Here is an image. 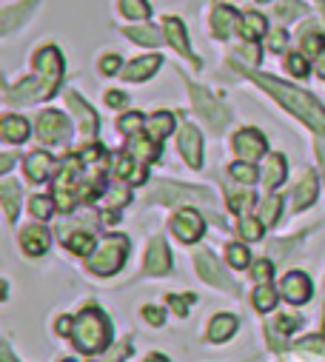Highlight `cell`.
<instances>
[{
    "mask_svg": "<svg viewBox=\"0 0 325 362\" xmlns=\"http://www.w3.org/2000/svg\"><path fill=\"white\" fill-rule=\"evenodd\" d=\"M285 43H288V35H285L283 29H277V32L268 35V49H271V52H283Z\"/></svg>",
    "mask_w": 325,
    "mask_h": 362,
    "instance_id": "bcb514c9",
    "label": "cell"
},
{
    "mask_svg": "<svg viewBox=\"0 0 325 362\" xmlns=\"http://www.w3.org/2000/svg\"><path fill=\"white\" fill-rule=\"evenodd\" d=\"M140 126H143V115H140V112L123 115V117H120V123H117V129H120L123 134H137V132H140Z\"/></svg>",
    "mask_w": 325,
    "mask_h": 362,
    "instance_id": "74e56055",
    "label": "cell"
},
{
    "mask_svg": "<svg viewBox=\"0 0 325 362\" xmlns=\"http://www.w3.org/2000/svg\"><path fill=\"white\" fill-rule=\"evenodd\" d=\"M100 71H103V74H114V71H120V57H117V54L103 57V60H100Z\"/></svg>",
    "mask_w": 325,
    "mask_h": 362,
    "instance_id": "681fc988",
    "label": "cell"
},
{
    "mask_svg": "<svg viewBox=\"0 0 325 362\" xmlns=\"http://www.w3.org/2000/svg\"><path fill=\"white\" fill-rule=\"evenodd\" d=\"M37 6V0H26V6L20 4V6H12V9H6L4 12V18H0V21H4V35H9L18 23H23L29 15H32V9Z\"/></svg>",
    "mask_w": 325,
    "mask_h": 362,
    "instance_id": "4316f807",
    "label": "cell"
},
{
    "mask_svg": "<svg viewBox=\"0 0 325 362\" xmlns=\"http://www.w3.org/2000/svg\"><path fill=\"white\" fill-rule=\"evenodd\" d=\"M162 29H166V37L172 40V46L183 54V57H189L194 66H200V60L191 54V49H189V37H186V29H183V23L177 21V18H166L162 21Z\"/></svg>",
    "mask_w": 325,
    "mask_h": 362,
    "instance_id": "2e32d148",
    "label": "cell"
},
{
    "mask_svg": "<svg viewBox=\"0 0 325 362\" xmlns=\"http://www.w3.org/2000/svg\"><path fill=\"white\" fill-rule=\"evenodd\" d=\"M126 248H129V240H126L123 234L106 237V240L98 245V251L92 254V259H89V271H95L98 277H109V274H114V271L123 265V259H126Z\"/></svg>",
    "mask_w": 325,
    "mask_h": 362,
    "instance_id": "277c9868",
    "label": "cell"
},
{
    "mask_svg": "<svg viewBox=\"0 0 325 362\" xmlns=\"http://www.w3.org/2000/svg\"><path fill=\"white\" fill-rule=\"evenodd\" d=\"M160 146H162V143H157V140H151V137H143V134H134V137L129 140V151H131L137 160H143V163H154V160L160 157Z\"/></svg>",
    "mask_w": 325,
    "mask_h": 362,
    "instance_id": "d6986e66",
    "label": "cell"
},
{
    "mask_svg": "<svg viewBox=\"0 0 325 362\" xmlns=\"http://www.w3.org/2000/svg\"><path fill=\"white\" fill-rule=\"evenodd\" d=\"M300 348H305V351H317V354L325 356V337H305V339L300 342Z\"/></svg>",
    "mask_w": 325,
    "mask_h": 362,
    "instance_id": "7dc6e473",
    "label": "cell"
},
{
    "mask_svg": "<svg viewBox=\"0 0 325 362\" xmlns=\"http://www.w3.org/2000/svg\"><path fill=\"white\" fill-rule=\"evenodd\" d=\"M234 57H242L246 63H252V66H257L260 63V52H257V46H242V49H237V54Z\"/></svg>",
    "mask_w": 325,
    "mask_h": 362,
    "instance_id": "c3c4849f",
    "label": "cell"
},
{
    "mask_svg": "<svg viewBox=\"0 0 325 362\" xmlns=\"http://www.w3.org/2000/svg\"><path fill=\"white\" fill-rule=\"evenodd\" d=\"M274 325H277V331L291 334V331H297V328L302 325V320H300V317H288V314H285V317H277V320H274Z\"/></svg>",
    "mask_w": 325,
    "mask_h": 362,
    "instance_id": "f6af8a7d",
    "label": "cell"
},
{
    "mask_svg": "<svg viewBox=\"0 0 325 362\" xmlns=\"http://www.w3.org/2000/svg\"><path fill=\"white\" fill-rule=\"evenodd\" d=\"M283 180H285V157L283 154H271L266 160V168H263V183L268 189H277Z\"/></svg>",
    "mask_w": 325,
    "mask_h": 362,
    "instance_id": "cb8c5ba5",
    "label": "cell"
},
{
    "mask_svg": "<svg viewBox=\"0 0 325 362\" xmlns=\"http://www.w3.org/2000/svg\"><path fill=\"white\" fill-rule=\"evenodd\" d=\"M123 100H126V98H123L120 92H109V95H106V103H109V106H123Z\"/></svg>",
    "mask_w": 325,
    "mask_h": 362,
    "instance_id": "db71d44e",
    "label": "cell"
},
{
    "mask_svg": "<svg viewBox=\"0 0 325 362\" xmlns=\"http://www.w3.org/2000/svg\"><path fill=\"white\" fill-rule=\"evenodd\" d=\"M257 4H271V0H257Z\"/></svg>",
    "mask_w": 325,
    "mask_h": 362,
    "instance_id": "6125c7cd",
    "label": "cell"
},
{
    "mask_svg": "<svg viewBox=\"0 0 325 362\" xmlns=\"http://www.w3.org/2000/svg\"><path fill=\"white\" fill-rule=\"evenodd\" d=\"M66 245H69V251H74V254H89L95 243H92V234H83V231H77V234L66 237Z\"/></svg>",
    "mask_w": 325,
    "mask_h": 362,
    "instance_id": "e575fe53",
    "label": "cell"
},
{
    "mask_svg": "<svg viewBox=\"0 0 325 362\" xmlns=\"http://www.w3.org/2000/svg\"><path fill=\"white\" fill-rule=\"evenodd\" d=\"M277 305V291L268 283H260V288L254 291V308L257 311H271Z\"/></svg>",
    "mask_w": 325,
    "mask_h": 362,
    "instance_id": "f546056e",
    "label": "cell"
},
{
    "mask_svg": "<svg viewBox=\"0 0 325 362\" xmlns=\"http://www.w3.org/2000/svg\"><path fill=\"white\" fill-rule=\"evenodd\" d=\"M314 200H317V177L308 171L302 177V183L297 186V192H294V206L297 209H308Z\"/></svg>",
    "mask_w": 325,
    "mask_h": 362,
    "instance_id": "484cf974",
    "label": "cell"
},
{
    "mask_svg": "<svg viewBox=\"0 0 325 362\" xmlns=\"http://www.w3.org/2000/svg\"><path fill=\"white\" fill-rule=\"evenodd\" d=\"M69 134V120L60 115V112H43L37 117V137L49 146H57L63 143Z\"/></svg>",
    "mask_w": 325,
    "mask_h": 362,
    "instance_id": "9c48e42d",
    "label": "cell"
},
{
    "mask_svg": "<svg viewBox=\"0 0 325 362\" xmlns=\"http://www.w3.org/2000/svg\"><path fill=\"white\" fill-rule=\"evenodd\" d=\"M29 211H32L37 220H46V217H52V211H54V203H52L49 197H32V206H29Z\"/></svg>",
    "mask_w": 325,
    "mask_h": 362,
    "instance_id": "f35d334b",
    "label": "cell"
},
{
    "mask_svg": "<svg viewBox=\"0 0 325 362\" xmlns=\"http://www.w3.org/2000/svg\"><path fill=\"white\" fill-rule=\"evenodd\" d=\"M225 254H228V262H231L234 268H246V265H249V251H246V245L234 243V245L225 248Z\"/></svg>",
    "mask_w": 325,
    "mask_h": 362,
    "instance_id": "d590c367",
    "label": "cell"
},
{
    "mask_svg": "<svg viewBox=\"0 0 325 362\" xmlns=\"http://www.w3.org/2000/svg\"><path fill=\"white\" fill-rule=\"evenodd\" d=\"M0 203H4L9 220L18 217V206H20V189H18V183H4V186H0Z\"/></svg>",
    "mask_w": 325,
    "mask_h": 362,
    "instance_id": "83f0119b",
    "label": "cell"
},
{
    "mask_svg": "<svg viewBox=\"0 0 325 362\" xmlns=\"http://www.w3.org/2000/svg\"><path fill=\"white\" fill-rule=\"evenodd\" d=\"M66 103H69V109L77 115V123H80V134H83L86 140H92L95 134H98V115H95V109L80 98V95H74V92H69L66 95Z\"/></svg>",
    "mask_w": 325,
    "mask_h": 362,
    "instance_id": "7c38bea8",
    "label": "cell"
},
{
    "mask_svg": "<svg viewBox=\"0 0 325 362\" xmlns=\"http://www.w3.org/2000/svg\"><path fill=\"white\" fill-rule=\"evenodd\" d=\"M160 63H162V57H157V54H148V57H140V60H131L120 74H123V80H129V83H140V80H148L157 69H160Z\"/></svg>",
    "mask_w": 325,
    "mask_h": 362,
    "instance_id": "9a60e30c",
    "label": "cell"
},
{
    "mask_svg": "<svg viewBox=\"0 0 325 362\" xmlns=\"http://www.w3.org/2000/svg\"><path fill=\"white\" fill-rule=\"evenodd\" d=\"M129 203V189H117V192H112V206H126Z\"/></svg>",
    "mask_w": 325,
    "mask_h": 362,
    "instance_id": "816d5d0a",
    "label": "cell"
},
{
    "mask_svg": "<svg viewBox=\"0 0 325 362\" xmlns=\"http://www.w3.org/2000/svg\"><path fill=\"white\" fill-rule=\"evenodd\" d=\"M237 21H240V18H237V12H234L231 6H217L214 15H211V29H214L217 37H228V35L234 32V23H237Z\"/></svg>",
    "mask_w": 325,
    "mask_h": 362,
    "instance_id": "44dd1931",
    "label": "cell"
},
{
    "mask_svg": "<svg viewBox=\"0 0 325 362\" xmlns=\"http://www.w3.org/2000/svg\"><path fill=\"white\" fill-rule=\"evenodd\" d=\"M280 197H266L263 200V206H260V220H263V226H274L277 223V217H280Z\"/></svg>",
    "mask_w": 325,
    "mask_h": 362,
    "instance_id": "d6a6232c",
    "label": "cell"
},
{
    "mask_svg": "<svg viewBox=\"0 0 325 362\" xmlns=\"http://www.w3.org/2000/svg\"><path fill=\"white\" fill-rule=\"evenodd\" d=\"M123 354H126V351H120V354H117V356H109V359H106V362H120V356H123Z\"/></svg>",
    "mask_w": 325,
    "mask_h": 362,
    "instance_id": "94428289",
    "label": "cell"
},
{
    "mask_svg": "<svg viewBox=\"0 0 325 362\" xmlns=\"http://www.w3.org/2000/svg\"><path fill=\"white\" fill-rule=\"evenodd\" d=\"M63 362H74V359H63Z\"/></svg>",
    "mask_w": 325,
    "mask_h": 362,
    "instance_id": "be15d7a7",
    "label": "cell"
},
{
    "mask_svg": "<svg viewBox=\"0 0 325 362\" xmlns=\"http://www.w3.org/2000/svg\"><path fill=\"white\" fill-rule=\"evenodd\" d=\"M177 148H180L183 160H186L191 168H200V165H203V137H200V132H197L191 123H183L180 137H177Z\"/></svg>",
    "mask_w": 325,
    "mask_h": 362,
    "instance_id": "30bf717a",
    "label": "cell"
},
{
    "mask_svg": "<svg viewBox=\"0 0 325 362\" xmlns=\"http://www.w3.org/2000/svg\"><path fill=\"white\" fill-rule=\"evenodd\" d=\"M302 46H305L308 54L319 57V54L325 52V37H322V35H305V37H302Z\"/></svg>",
    "mask_w": 325,
    "mask_h": 362,
    "instance_id": "b9f144b4",
    "label": "cell"
},
{
    "mask_svg": "<svg viewBox=\"0 0 325 362\" xmlns=\"http://www.w3.org/2000/svg\"><path fill=\"white\" fill-rule=\"evenodd\" d=\"M109 339H112V325L103 317V311L86 308L83 314L74 320L71 342H74L77 351H83V354H100V351L109 348Z\"/></svg>",
    "mask_w": 325,
    "mask_h": 362,
    "instance_id": "3957f363",
    "label": "cell"
},
{
    "mask_svg": "<svg viewBox=\"0 0 325 362\" xmlns=\"http://www.w3.org/2000/svg\"><path fill=\"white\" fill-rule=\"evenodd\" d=\"M228 174L237 180V183H254L257 180V168H254V163H234L231 168H228Z\"/></svg>",
    "mask_w": 325,
    "mask_h": 362,
    "instance_id": "1f68e13d",
    "label": "cell"
},
{
    "mask_svg": "<svg viewBox=\"0 0 325 362\" xmlns=\"http://www.w3.org/2000/svg\"><path fill=\"white\" fill-rule=\"evenodd\" d=\"M146 362H169V359H166V356H160V354H148Z\"/></svg>",
    "mask_w": 325,
    "mask_h": 362,
    "instance_id": "680465c9",
    "label": "cell"
},
{
    "mask_svg": "<svg viewBox=\"0 0 325 362\" xmlns=\"http://www.w3.org/2000/svg\"><path fill=\"white\" fill-rule=\"evenodd\" d=\"M0 160H4V163H0V171H4V174H6V171L15 165V157H9V154H6V157H0Z\"/></svg>",
    "mask_w": 325,
    "mask_h": 362,
    "instance_id": "9f6ffc18",
    "label": "cell"
},
{
    "mask_svg": "<svg viewBox=\"0 0 325 362\" xmlns=\"http://www.w3.org/2000/svg\"><path fill=\"white\" fill-rule=\"evenodd\" d=\"M20 248H23L29 257H40V254H46V248H49V231L40 228V226H29V228H23V234H20Z\"/></svg>",
    "mask_w": 325,
    "mask_h": 362,
    "instance_id": "e0dca14e",
    "label": "cell"
},
{
    "mask_svg": "<svg viewBox=\"0 0 325 362\" xmlns=\"http://www.w3.org/2000/svg\"><path fill=\"white\" fill-rule=\"evenodd\" d=\"M126 37L143 43V46H157L160 43V32L151 26H137V29H126Z\"/></svg>",
    "mask_w": 325,
    "mask_h": 362,
    "instance_id": "4dcf8cb0",
    "label": "cell"
},
{
    "mask_svg": "<svg viewBox=\"0 0 325 362\" xmlns=\"http://www.w3.org/2000/svg\"><path fill=\"white\" fill-rule=\"evenodd\" d=\"M169 268H172L169 245L157 237V240H151V245H148L146 268H143V271H146V274H151V277H162V274H169Z\"/></svg>",
    "mask_w": 325,
    "mask_h": 362,
    "instance_id": "4fadbf2b",
    "label": "cell"
},
{
    "mask_svg": "<svg viewBox=\"0 0 325 362\" xmlns=\"http://www.w3.org/2000/svg\"><path fill=\"white\" fill-rule=\"evenodd\" d=\"M317 151H319V163H322V174H325V146L317 143Z\"/></svg>",
    "mask_w": 325,
    "mask_h": 362,
    "instance_id": "91938a15",
    "label": "cell"
},
{
    "mask_svg": "<svg viewBox=\"0 0 325 362\" xmlns=\"http://www.w3.org/2000/svg\"><path fill=\"white\" fill-rule=\"evenodd\" d=\"M249 74L266 88L271 98H277L291 115H297L311 132H317V134L325 140V109H322L308 92H302V88H294V86H288V83H283V80L266 77V74H254V71H249Z\"/></svg>",
    "mask_w": 325,
    "mask_h": 362,
    "instance_id": "7a4b0ae2",
    "label": "cell"
},
{
    "mask_svg": "<svg viewBox=\"0 0 325 362\" xmlns=\"http://www.w3.org/2000/svg\"><path fill=\"white\" fill-rule=\"evenodd\" d=\"M194 262H197V271H200V277H203L206 283H211V286H217V288H223V291L237 294V286L223 274V268L217 265V259H214L208 251H200V254L194 257Z\"/></svg>",
    "mask_w": 325,
    "mask_h": 362,
    "instance_id": "8fae6325",
    "label": "cell"
},
{
    "mask_svg": "<svg viewBox=\"0 0 325 362\" xmlns=\"http://www.w3.org/2000/svg\"><path fill=\"white\" fill-rule=\"evenodd\" d=\"M146 129H148V137H151V140L162 143V137L172 134V129H175V117H172L169 112H157V115L146 123Z\"/></svg>",
    "mask_w": 325,
    "mask_h": 362,
    "instance_id": "d4e9b609",
    "label": "cell"
},
{
    "mask_svg": "<svg viewBox=\"0 0 325 362\" xmlns=\"http://www.w3.org/2000/svg\"><path fill=\"white\" fill-rule=\"evenodd\" d=\"M266 148H268V143H266L263 132H257V129H242V132L234 134V151H237L240 160L254 163L266 154Z\"/></svg>",
    "mask_w": 325,
    "mask_h": 362,
    "instance_id": "52a82bcc",
    "label": "cell"
},
{
    "mask_svg": "<svg viewBox=\"0 0 325 362\" xmlns=\"http://www.w3.org/2000/svg\"><path fill=\"white\" fill-rule=\"evenodd\" d=\"M283 297L288 303H297V305L308 303L311 300V280H308V274H302V271H291V274H285V280H283Z\"/></svg>",
    "mask_w": 325,
    "mask_h": 362,
    "instance_id": "5bb4252c",
    "label": "cell"
},
{
    "mask_svg": "<svg viewBox=\"0 0 325 362\" xmlns=\"http://www.w3.org/2000/svg\"><path fill=\"white\" fill-rule=\"evenodd\" d=\"M63 77V57L57 52V46H43L35 54V77L12 86L6 92L9 103H35L40 98H52L60 86Z\"/></svg>",
    "mask_w": 325,
    "mask_h": 362,
    "instance_id": "6da1fadb",
    "label": "cell"
},
{
    "mask_svg": "<svg viewBox=\"0 0 325 362\" xmlns=\"http://www.w3.org/2000/svg\"><path fill=\"white\" fill-rule=\"evenodd\" d=\"M234 331H237V317H231V314H217V317L211 320V325H208V342H223V339H228Z\"/></svg>",
    "mask_w": 325,
    "mask_h": 362,
    "instance_id": "603a6c76",
    "label": "cell"
},
{
    "mask_svg": "<svg viewBox=\"0 0 325 362\" xmlns=\"http://www.w3.org/2000/svg\"><path fill=\"white\" fill-rule=\"evenodd\" d=\"M237 231H240V237H242V240H252V243L263 237V226H260L257 220H252V217H240Z\"/></svg>",
    "mask_w": 325,
    "mask_h": 362,
    "instance_id": "836d02e7",
    "label": "cell"
},
{
    "mask_svg": "<svg viewBox=\"0 0 325 362\" xmlns=\"http://www.w3.org/2000/svg\"><path fill=\"white\" fill-rule=\"evenodd\" d=\"M240 35L246 37L249 43H254L257 37L266 35V18L257 15V12H246V15L240 18Z\"/></svg>",
    "mask_w": 325,
    "mask_h": 362,
    "instance_id": "7402d4cb",
    "label": "cell"
},
{
    "mask_svg": "<svg viewBox=\"0 0 325 362\" xmlns=\"http://www.w3.org/2000/svg\"><path fill=\"white\" fill-rule=\"evenodd\" d=\"M300 12H305L302 9V4H297V0H285V4H280L277 9H274V15H277V21H291V18H297Z\"/></svg>",
    "mask_w": 325,
    "mask_h": 362,
    "instance_id": "8d00e7d4",
    "label": "cell"
},
{
    "mask_svg": "<svg viewBox=\"0 0 325 362\" xmlns=\"http://www.w3.org/2000/svg\"><path fill=\"white\" fill-rule=\"evenodd\" d=\"M143 317L148 320V325H162V311L154 308V305H146L143 308Z\"/></svg>",
    "mask_w": 325,
    "mask_h": 362,
    "instance_id": "f907efd6",
    "label": "cell"
},
{
    "mask_svg": "<svg viewBox=\"0 0 325 362\" xmlns=\"http://www.w3.org/2000/svg\"><path fill=\"white\" fill-rule=\"evenodd\" d=\"M317 74H319V77H325V52L317 57Z\"/></svg>",
    "mask_w": 325,
    "mask_h": 362,
    "instance_id": "6f0895ef",
    "label": "cell"
},
{
    "mask_svg": "<svg viewBox=\"0 0 325 362\" xmlns=\"http://www.w3.org/2000/svg\"><path fill=\"white\" fill-rule=\"evenodd\" d=\"M52 157L46 154V151H32L29 157H26V163H23V168H26V177L32 180V183H40V180H46V174L52 171Z\"/></svg>",
    "mask_w": 325,
    "mask_h": 362,
    "instance_id": "ac0fdd59",
    "label": "cell"
},
{
    "mask_svg": "<svg viewBox=\"0 0 325 362\" xmlns=\"http://www.w3.org/2000/svg\"><path fill=\"white\" fill-rule=\"evenodd\" d=\"M271 274H274L271 259H257V262L252 265V277H254L257 283H268V280H271Z\"/></svg>",
    "mask_w": 325,
    "mask_h": 362,
    "instance_id": "60d3db41",
    "label": "cell"
},
{
    "mask_svg": "<svg viewBox=\"0 0 325 362\" xmlns=\"http://www.w3.org/2000/svg\"><path fill=\"white\" fill-rule=\"evenodd\" d=\"M120 12L129 21H146L151 15V6H148V0H120Z\"/></svg>",
    "mask_w": 325,
    "mask_h": 362,
    "instance_id": "f1b7e54d",
    "label": "cell"
},
{
    "mask_svg": "<svg viewBox=\"0 0 325 362\" xmlns=\"http://www.w3.org/2000/svg\"><path fill=\"white\" fill-rule=\"evenodd\" d=\"M189 92H191V100H194L197 115H200V117H206V123H208L214 132H220V129L228 123V109H225L217 98H211L203 86L189 83Z\"/></svg>",
    "mask_w": 325,
    "mask_h": 362,
    "instance_id": "5b68a950",
    "label": "cell"
},
{
    "mask_svg": "<svg viewBox=\"0 0 325 362\" xmlns=\"http://www.w3.org/2000/svg\"><path fill=\"white\" fill-rule=\"evenodd\" d=\"M169 303H172V308H175V314H177V317H186V314H189V305L194 303V294H186V300H180L177 294H172V297H169Z\"/></svg>",
    "mask_w": 325,
    "mask_h": 362,
    "instance_id": "ee69618b",
    "label": "cell"
},
{
    "mask_svg": "<svg viewBox=\"0 0 325 362\" xmlns=\"http://www.w3.org/2000/svg\"><path fill=\"white\" fill-rule=\"evenodd\" d=\"M71 328H74V320L71 317H60L57 320V334H71Z\"/></svg>",
    "mask_w": 325,
    "mask_h": 362,
    "instance_id": "f5cc1de1",
    "label": "cell"
},
{
    "mask_svg": "<svg viewBox=\"0 0 325 362\" xmlns=\"http://www.w3.org/2000/svg\"><path fill=\"white\" fill-rule=\"evenodd\" d=\"M0 134L9 143H23V140H29V123L18 115H6L4 123H0Z\"/></svg>",
    "mask_w": 325,
    "mask_h": 362,
    "instance_id": "ffe728a7",
    "label": "cell"
},
{
    "mask_svg": "<svg viewBox=\"0 0 325 362\" xmlns=\"http://www.w3.org/2000/svg\"><path fill=\"white\" fill-rule=\"evenodd\" d=\"M0 356H4V362H18V359H15V354H12V348H9V342L0 345Z\"/></svg>",
    "mask_w": 325,
    "mask_h": 362,
    "instance_id": "11a10c76",
    "label": "cell"
},
{
    "mask_svg": "<svg viewBox=\"0 0 325 362\" xmlns=\"http://www.w3.org/2000/svg\"><path fill=\"white\" fill-rule=\"evenodd\" d=\"M249 206H254V192H246V194H231V197H228V209H231L234 214H242Z\"/></svg>",
    "mask_w": 325,
    "mask_h": 362,
    "instance_id": "ab89813d",
    "label": "cell"
},
{
    "mask_svg": "<svg viewBox=\"0 0 325 362\" xmlns=\"http://www.w3.org/2000/svg\"><path fill=\"white\" fill-rule=\"evenodd\" d=\"M285 66H288V71L297 74V77H305V74H308V63H305L302 54H288V57H285Z\"/></svg>",
    "mask_w": 325,
    "mask_h": 362,
    "instance_id": "7bdbcfd3",
    "label": "cell"
},
{
    "mask_svg": "<svg viewBox=\"0 0 325 362\" xmlns=\"http://www.w3.org/2000/svg\"><path fill=\"white\" fill-rule=\"evenodd\" d=\"M172 231H175V237L183 240V243H197V240L203 237V231H206V223H203V217H200L194 209H183V211L175 214Z\"/></svg>",
    "mask_w": 325,
    "mask_h": 362,
    "instance_id": "ba28073f",
    "label": "cell"
},
{
    "mask_svg": "<svg viewBox=\"0 0 325 362\" xmlns=\"http://www.w3.org/2000/svg\"><path fill=\"white\" fill-rule=\"evenodd\" d=\"M154 200L162 206H180V203H211V194L206 189H183L177 183H162L154 192Z\"/></svg>",
    "mask_w": 325,
    "mask_h": 362,
    "instance_id": "8992f818",
    "label": "cell"
}]
</instances>
